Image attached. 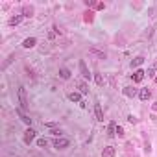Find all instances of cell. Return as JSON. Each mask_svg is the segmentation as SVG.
<instances>
[{
  "instance_id": "1",
  "label": "cell",
  "mask_w": 157,
  "mask_h": 157,
  "mask_svg": "<svg viewBox=\"0 0 157 157\" xmlns=\"http://www.w3.org/2000/svg\"><path fill=\"white\" fill-rule=\"evenodd\" d=\"M17 94H19V104H20V109H28L30 107V102H28V96H26V89L20 85L19 87V91H17Z\"/></svg>"
},
{
  "instance_id": "2",
  "label": "cell",
  "mask_w": 157,
  "mask_h": 157,
  "mask_svg": "<svg viewBox=\"0 0 157 157\" xmlns=\"http://www.w3.org/2000/svg\"><path fill=\"white\" fill-rule=\"evenodd\" d=\"M69 144H70L69 139H56V141H54V148H57V150H63V148H67Z\"/></svg>"
},
{
  "instance_id": "3",
  "label": "cell",
  "mask_w": 157,
  "mask_h": 157,
  "mask_svg": "<svg viewBox=\"0 0 157 157\" xmlns=\"http://www.w3.org/2000/svg\"><path fill=\"white\" fill-rule=\"evenodd\" d=\"M33 139H35V129L28 128V129L24 131V142H26V144H30V142H32Z\"/></svg>"
},
{
  "instance_id": "4",
  "label": "cell",
  "mask_w": 157,
  "mask_h": 157,
  "mask_svg": "<svg viewBox=\"0 0 157 157\" xmlns=\"http://www.w3.org/2000/svg\"><path fill=\"white\" fill-rule=\"evenodd\" d=\"M15 113H17L19 117H20V120H22L24 124H28V126L32 124V118H30V117H28V115H26V113H24V111H22L20 107H17V109H15Z\"/></svg>"
},
{
  "instance_id": "5",
  "label": "cell",
  "mask_w": 157,
  "mask_h": 157,
  "mask_svg": "<svg viewBox=\"0 0 157 157\" xmlns=\"http://www.w3.org/2000/svg\"><path fill=\"white\" fill-rule=\"evenodd\" d=\"M144 76H146V72L144 70H135L133 72V81H135V83H139V81H142V80H144Z\"/></svg>"
},
{
  "instance_id": "6",
  "label": "cell",
  "mask_w": 157,
  "mask_h": 157,
  "mask_svg": "<svg viewBox=\"0 0 157 157\" xmlns=\"http://www.w3.org/2000/svg\"><path fill=\"white\" fill-rule=\"evenodd\" d=\"M94 115H96V120L98 122H104V111H102V105L100 104L94 105Z\"/></svg>"
},
{
  "instance_id": "7",
  "label": "cell",
  "mask_w": 157,
  "mask_h": 157,
  "mask_svg": "<svg viewBox=\"0 0 157 157\" xmlns=\"http://www.w3.org/2000/svg\"><path fill=\"white\" fill-rule=\"evenodd\" d=\"M80 70H81V76H83L85 80H89V78H91V72H89L87 65L83 63V61H80Z\"/></svg>"
},
{
  "instance_id": "8",
  "label": "cell",
  "mask_w": 157,
  "mask_h": 157,
  "mask_svg": "<svg viewBox=\"0 0 157 157\" xmlns=\"http://www.w3.org/2000/svg\"><path fill=\"white\" fill-rule=\"evenodd\" d=\"M35 44H37V39L35 37H28V39H24V43H22L24 48H33Z\"/></svg>"
},
{
  "instance_id": "9",
  "label": "cell",
  "mask_w": 157,
  "mask_h": 157,
  "mask_svg": "<svg viewBox=\"0 0 157 157\" xmlns=\"http://www.w3.org/2000/svg\"><path fill=\"white\" fill-rule=\"evenodd\" d=\"M150 96H152V92H150L148 89H141V91H139V98H141L142 102H146V100H150Z\"/></svg>"
},
{
  "instance_id": "10",
  "label": "cell",
  "mask_w": 157,
  "mask_h": 157,
  "mask_svg": "<svg viewBox=\"0 0 157 157\" xmlns=\"http://www.w3.org/2000/svg\"><path fill=\"white\" fill-rule=\"evenodd\" d=\"M102 157H115V148L113 146H105L104 152H102Z\"/></svg>"
},
{
  "instance_id": "11",
  "label": "cell",
  "mask_w": 157,
  "mask_h": 157,
  "mask_svg": "<svg viewBox=\"0 0 157 157\" xmlns=\"http://www.w3.org/2000/svg\"><path fill=\"white\" fill-rule=\"evenodd\" d=\"M117 129H118V126H117V122H111V124L107 126V131H109V137H115L117 135Z\"/></svg>"
},
{
  "instance_id": "12",
  "label": "cell",
  "mask_w": 157,
  "mask_h": 157,
  "mask_svg": "<svg viewBox=\"0 0 157 157\" xmlns=\"http://www.w3.org/2000/svg\"><path fill=\"white\" fill-rule=\"evenodd\" d=\"M142 63H144V57H142V56H139V57L131 59V69H135V67H141Z\"/></svg>"
},
{
  "instance_id": "13",
  "label": "cell",
  "mask_w": 157,
  "mask_h": 157,
  "mask_svg": "<svg viewBox=\"0 0 157 157\" xmlns=\"http://www.w3.org/2000/svg\"><path fill=\"white\" fill-rule=\"evenodd\" d=\"M124 94L129 98H133L135 94H137V89H133V87H124Z\"/></svg>"
},
{
  "instance_id": "14",
  "label": "cell",
  "mask_w": 157,
  "mask_h": 157,
  "mask_svg": "<svg viewBox=\"0 0 157 157\" xmlns=\"http://www.w3.org/2000/svg\"><path fill=\"white\" fill-rule=\"evenodd\" d=\"M69 100H70V102H76V104H81V102H83L78 92H70V94H69Z\"/></svg>"
},
{
  "instance_id": "15",
  "label": "cell",
  "mask_w": 157,
  "mask_h": 157,
  "mask_svg": "<svg viewBox=\"0 0 157 157\" xmlns=\"http://www.w3.org/2000/svg\"><path fill=\"white\" fill-rule=\"evenodd\" d=\"M24 19V15H17V17H11L9 19V26H17V24H20V20Z\"/></svg>"
},
{
  "instance_id": "16",
  "label": "cell",
  "mask_w": 157,
  "mask_h": 157,
  "mask_svg": "<svg viewBox=\"0 0 157 157\" xmlns=\"http://www.w3.org/2000/svg\"><path fill=\"white\" fill-rule=\"evenodd\" d=\"M59 76L63 78V80H69V78H70V70L63 67V69H59Z\"/></svg>"
},
{
  "instance_id": "17",
  "label": "cell",
  "mask_w": 157,
  "mask_h": 157,
  "mask_svg": "<svg viewBox=\"0 0 157 157\" xmlns=\"http://www.w3.org/2000/svg\"><path fill=\"white\" fill-rule=\"evenodd\" d=\"M78 89H80L81 94H87V92H89V87H87L85 81H80V83H78Z\"/></svg>"
},
{
  "instance_id": "18",
  "label": "cell",
  "mask_w": 157,
  "mask_h": 157,
  "mask_svg": "<svg viewBox=\"0 0 157 157\" xmlns=\"http://www.w3.org/2000/svg\"><path fill=\"white\" fill-rule=\"evenodd\" d=\"M22 13H24V17H32L33 15V8L32 6H26V8L22 9Z\"/></svg>"
},
{
  "instance_id": "19",
  "label": "cell",
  "mask_w": 157,
  "mask_h": 157,
  "mask_svg": "<svg viewBox=\"0 0 157 157\" xmlns=\"http://www.w3.org/2000/svg\"><path fill=\"white\" fill-rule=\"evenodd\" d=\"M155 72H157V63H153L152 67H150V69H148V72H146V74H148V76H153Z\"/></svg>"
},
{
  "instance_id": "20",
  "label": "cell",
  "mask_w": 157,
  "mask_h": 157,
  "mask_svg": "<svg viewBox=\"0 0 157 157\" xmlns=\"http://www.w3.org/2000/svg\"><path fill=\"white\" fill-rule=\"evenodd\" d=\"M94 80H96L98 85H104V76H102V74H94Z\"/></svg>"
},
{
  "instance_id": "21",
  "label": "cell",
  "mask_w": 157,
  "mask_h": 157,
  "mask_svg": "<svg viewBox=\"0 0 157 157\" xmlns=\"http://www.w3.org/2000/svg\"><path fill=\"white\" fill-rule=\"evenodd\" d=\"M46 144H48V141H46V139H39L37 141V146L39 148H46Z\"/></svg>"
},
{
  "instance_id": "22",
  "label": "cell",
  "mask_w": 157,
  "mask_h": 157,
  "mask_svg": "<svg viewBox=\"0 0 157 157\" xmlns=\"http://www.w3.org/2000/svg\"><path fill=\"white\" fill-rule=\"evenodd\" d=\"M85 22H92V13H85Z\"/></svg>"
},
{
  "instance_id": "23",
  "label": "cell",
  "mask_w": 157,
  "mask_h": 157,
  "mask_svg": "<svg viewBox=\"0 0 157 157\" xmlns=\"http://www.w3.org/2000/svg\"><path fill=\"white\" fill-rule=\"evenodd\" d=\"M128 120H129V122H131V124H135V122H137V118H135V117H133V115H129V117H128Z\"/></svg>"
},
{
  "instance_id": "24",
  "label": "cell",
  "mask_w": 157,
  "mask_h": 157,
  "mask_svg": "<svg viewBox=\"0 0 157 157\" xmlns=\"http://www.w3.org/2000/svg\"><path fill=\"white\" fill-rule=\"evenodd\" d=\"M117 135H118V137H122V135H124V129H122L120 126H118V129H117Z\"/></svg>"
},
{
  "instance_id": "25",
  "label": "cell",
  "mask_w": 157,
  "mask_h": 157,
  "mask_svg": "<svg viewBox=\"0 0 157 157\" xmlns=\"http://www.w3.org/2000/svg\"><path fill=\"white\" fill-rule=\"evenodd\" d=\"M52 135H56V137H57V135H61V131H59V129H52Z\"/></svg>"
},
{
  "instance_id": "26",
  "label": "cell",
  "mask_w": 157,
  "mask_h": 157,
  "mask_svg": "<svg viewBox=\"0 0 157 157\" xmlns=\"http://www.w3.org/2000/svg\"><path fill=\"white\" fill-rule=\"evenodd\" d=\"M153 111H157V102H155V104H153Z\"/></svg>"
},
{
  "instance_id": "27",
  "label": "cell",
  "mask_w": 157,
  "mask_h": 157,
  "mask_svg": "<svg viewBox=\"0 0 157 157\" xmlns=\"http://www.w3.org/2000/svg\"><path fill=\"white\" fill-rule=\"evenodd\" d=\"M153 81H155V83H157V76H155V78H153Z\"/></svg>"
}]
</instances>
